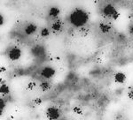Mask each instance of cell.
Masks as SVG:
<instances>
[{"mask_svg":"<svg viewBox=\"0 0 133 120\" xmlns=\"http://www.w3.org/2000/svg\"><path fill=\"white\" fill-rule=\"evenodd\" d=\"M74 111L76 112L77 114H82V110H81L80 108H78V107H76V108L74 109Z\"/></svg>","mask_w":133,"mask_h":120,"instance_id":"e0dca14e","label":"cell"},{"mask_svg":"<svg viewBox=\"0 0 133 120\" xmlns=\"http://www.w3.org/2000/svg\"><path fill=\"white\" fill-rule=\"evenodd\" d=\"M31 52L32 55L36 57H42L45 55V49L42 45H36V46L32 48Z\"/></svg>","mask_w":133,"mask_h":120,"instance_id":"8992f818","label":"cell"},{"mask_svg":"<svg viewBox=\"0 0 133 120\" xmlns=\"http://www.w3.org/2000/svg\"><path fill=\"white\" fill-rule=\"evenodd\" d=\"M115 81L116 83H118V84H123V83L125 82L126 80V75L123 73V72H116L115 75Z\"/></svg>","mask_w":133,"mask_h":120,"instance_id":"9c48e42d","label":"cell"},{"mask_svg":"<svg viewBox=\"0 0 133 120\" xmlns=\"http://www.w3.org/2000/svg\"><path fill=\"white\" fill-rule=\"evenodd\" d=\"M48 13H49V16H50L51 19L56 20L58 18V16L59 15V13H61V10H59V7H57V6H52V7H51L50 9H49Z\"/></svg>","mask_w":133,"mask_h":120,"instance_id":"52a82bcc","label":"cell"},{"mask_svg":"<svg viewBox=\"0 0 133 120\" xmlns=\"http://www.w3.org/2000/svg\"><path fill=\"white\" fill-rule=\"evenodd\" d=\"M21 54H22V52H21V48H19L17 46L11 47L7 51L8 58L12 60V61H17V60H19L21 58Z\"/></svg>","mask_w":133,"mask_h":120,"instance_id":"3957f363","label":"cell"},{"mask_svg":"<svg viewBox=\"0 0 133 120\" xmlns=\"http://www.w3.org/2000/svg\"><path fill=\"white\" fill-rule=\"evenodd\" d=\"M45 114L49 120H58L61 117V111L56 107L51 106L46 110Z\"/></svg>","mask_w":133,"mask_h":120,"instance_id":"277c9868","label":"cell"},{"mask_svg":"<svg viewBox=\"0 0 133 120\" xmlns=\"http://www.w3.org/2000/svg\"><path fill=\"white\" fill-rule=\"evenodd\" d=\"M61 28H62V23L61 20H55L54 22L51 24V29H52L54 32L59 31V30H61Z\"/></svg>","mask_w":133,"mask_h":120,"instance_id":"30bf717a","label":"cell"},{"mask_svg":"<svg viewBox=\"0 0 133 120\" xmlns=\"http://www.w3.org/2000/svg\"><path fill=\"white\" fill-rule=\"evenodd\" d=\"M59 120H65V119H64V118H62V119H59Z\"/></svg>","mask_w":133,"mask_h":120,"instance_id":"7402d4cb","label":"cell"},{"mask_svg":"<svg viewBox=\"0 0 133 120\" xmlns=\"http://www.w3.org/2000/svg\"><path fill=\"white\" fill-rule=\"evenodd\" d=\"M129 32H130V35H133V24H131L129 27Z\"/></svg>","mask_w":133,"mask_h":120,"instance_id":"d6986e66","label":"cell"},{"mask_svg":"<svg viewBox=\"0 0 133 120\" xmlns=\"http://www.w3.org/2000/svg\"><path fill=\"white\" fill-rule=\"evenodd\" d=\"M35 102H36V104H40V103L42 102V100H36Z\"/></svg>","mask_w":133,"mask_h":120,"instance_id":"44dd1931","label":"cell"},{"mask_svg":"<svg viewBox=\"0 0 133 120\" xmlns=\"http://www.w3.org/2000/svg\"><path fill=\"white\" fill-rule=\"evenodd\" d=\"M35 86H36L35 82H31V83H29V84L28 85V88H29V89H32L33 87H35Z\"/></svg>","mask_w":133,"mask_h":120,"instance_id":"ac0fdd59","label":"cell"},{"mask_svg":"<svg viewBox=\"0 0 133 120\" xmlns=\"http://www.w3.org/2000/svg\"><path fill=\"white\" fill-rule=\"evenodd\" d=\"M0 103H1V114H2V112H3L4 109H5V101H4V99L0 100Z\"/></svg>","mask_w":133,"mask_h":120,"instance_id":"9a60e30c","label":"cell"},{"mask_svg":"<svg viewBox=\"0 0 133 120\" xmlns=\"http://www.w3.org/2000/svg\"><path fill=\"white\" fill-rule=\"evenodd\" d=\"M111 28H112V27H111V26L108 25V23H101V24L99 25L100 31H101L102 33H104V34L108 33V32L111 30Z\"/></svg>","mask_w":133,"mask_h":120,"instance_id":"8fae6325","label":"cell"},{"mask_svg":"<svg viewBox=\"0 0 133 120\" xmlns=\"http://www.w3.org/2000/svg\"><path fill=\"white\" fill-rule=\"evenodd\" d=\"M0 92H1V94H2V95H8V94L10 93L9 87H8L5 83V84H3V83H2L1 87H0Z\"/></svg>","mask_w":133,"mask_h":120,"instance_id":"7c38bea8","label":"cell"},{"mask_svg":"<svg viewBox=\"0 0 133 120\" xmlns=\"http://www.w3.org/2000/svg\"><path fill=\"white\" fill-rule=\"evenodd\" d=\"M68 20L75 27H83L89 21V14L82 8H76L69 14Z\"/></svg>","mask_w":133,"mask_h":120,"instance_id":"6da1fadb","label":"cell"},{"mask_svg":"<svg viewBox=\"0 0 133 120\" xmlns=\"http://www.w3.org/2000/svg\"><path fill=\"white\" fill-rule=\"evenodd\" d=\"M102 14L104 15L105 17H107V18L110 19V20H117L120 16L116 8L114 5H110V4L106 5L102 8Z\"/></svg>","mask_w":133,"mask_h":120,"instance_id":"7a4b0ae2","label":"cell"},{"mask_svg":"<svg viewBox=\"0 0 133 120\" xmlns=\"http://www.w3.org/2000/svg\"><path fill=\"white\" fill-rule=\"evenodd\" d=\"M55 73H56V71H55L54 68L49 65L45 66V67H44L41 70V76L44 77L46 80H49V79L52 78L55 75Z\"/></svg>","mask_w":133,"mask_h":120,"instance_id":"5b68a950","label":"cell"},{"mask_svg":"<svg viewBox=\"0 0 133 120\" xmlns=\"http://www.w3.org/2000/svg\"><path fill=\"white\" fill-rule=\"evenodd\" d=\"M36 29H37V27H36V24H34V23H29V24H28L25 27V34L28 35H31L36 31Z\"/></svg>","mask_w":133,"mask_h":120,"instance_id":"ba28073f","label":"cell"},{"mask_svg":"<svg viewBox=\"0 0 133 120\" xmlns=\"http://www.w3.org/2000/svg\"><path fill=\"white\" fill-rule=\"evenodd\" d=\"M51 85L48 81H43V82L40 83V88H41L43 91H47L49 88H50Z\"/></svg>","mask_w":133,"mask_h":120,"instance_id":"4fadbf2b","label":"cell"},{"mask_svg":"<svg viewBox=\"0 0 133 120\" xmlns=\"http://www.w3.org/2000/svg\"><path fill=\"white\" fill-rule=\"evenodd\" d=\"M128 96H129V98H130V99L133 100V88H131L130 91L128 92Z\"/></svg>","mask_w":133,"mask_h":120,"instance_id":"2e32d148","label":"cell"},{"mask_svg":"<svg viewBox=\"0 0 133 120\" xmlns=\"http://www.w3.org/2000/svg\"><path fill=\"white\" fill-rule=\"evenodd\" d=\"M49 34H50V32H49L48 28H43L41 30V32H40V35H41V36H43V37H46V36L49 35Z\"/></svg>","mask_w":133,"mask_h":120,"instance_id":"5bb4252c","label":"cell"},{"mask_svg":"<svg viewBox=\"0 0 133 120\" xmlns=\"http://www.w3.org/2000/svg\"><path fill=\"white\" fill-rule=\"evenodd\" d=\"M3 23H4V17H3V15H0V25H3Z\"/></svg>","mask_w":133,"mask_h":120,"instance_id":"ffe728a7","label":"cell"}]
</instances>
